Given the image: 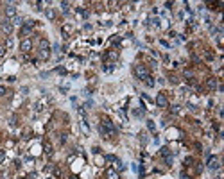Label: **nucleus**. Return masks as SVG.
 <instances>
[{
	"label": "nucleus",
	"mask_w": 224,
	"mask_h": 179,
	"mask_svg": "<svg viewBox=\"0 0 224 179\" xmlns=\"http://www.w3.org/2000/svg\"><path fill=\"white\" fill-rule=\"evenodd\" d=\"M147 127L151 129V131H156V125H154V122H152V120H149V122H147Z\"/></svg>",
	"instance_id": "27"
},
{
	"label": "nucleus",
	"mask_w": 224,
	"mask_h": 179,
	"mask_svg": "<svg viewBox=\"0 0 224 179\" xmlns=\"http://www.w3.org/2000/svg\"><path fill=\"white\" fill-rule=\"evenodd\" d=\"M52 172H54V176H56V177H61V170H59V167H52Z\"/></svg>",
	"instance_id": "23"
},
{
	"label": "nucleus",
	"mask_w": 224,
	"mask_h": 179,
	"mask_svg": "<svg viewBox=\"0 0 224 179\" xmlns=\"http://www.w3.org/2000/svg\"><path fill=\"white\" fill-rule=\"evenodd\" d=\"M5 47H7V49H11V47H13V39H9V38H7V41H5Z\"/></svg>",
	"instance_id": "33"
},
{
	"label": "nucleus",
	"mask_w": 224,
	"mask_h": 179,
	"mask_svg": "<svg viewBox=\"0 0 224 179\" xmlns=\"http://www.w3.org/2000/svg\"><path fill=\"white\" fill-rule=\"evenodd\" d=\"M144 83H145L147 86H154V83H156V81H154V79H152L151 75H147V77L144 79Z\"/></svg>",
	"instance_id": "16"
},
{
	"label": "nucleus",
	"mask_w": 224,
	"mask_h": 179,
	"mask_svg": "<svg viewBox=\"0 0 224 179\" xmlns=\"http://www.w3.org/2000/svg\"><path fill=\"white\" fill-rule=\"evenodd\" d=\"M0 31H2L4 32V34H11V32H13V23L9 22V20H4V22L2 23H0Z\"/></svg>",
	"instance_id": "3"
},
{
	"label": "nucleus",
	"mask_w": 224,
	"mask_h": 179,
	"mask_svg": "<svg viewBox=\"0 0 224 179\" xmlns=\"http://www.w3.org/2000/svg\"><path fill=\"white\" fill-rule=\"evenodd\" d=\"M61 9H63V13H68L70 11V4L68 2H61Z\"/></svg>",
	"instance_id": "19"
},
{
	"label": "nucleus",
	"mask_w": 224,
	"mask_h": 179,
	"mask_svg": "<svg viewBox=\"0 0 224 179\" xmlns=\"http://www.w3.org/2000/svg\"><path fill=\"white\" fill-rule=\"evenodd\" d=\"M171 113H172V115H178V113H179V106H172V108H171Z\"/></svg>",
	"instance_id": "25"
},
{
	"label": "nucleus",
	"mask_w": 224,
	"mask_h": 179,
	"mask_svg": "<svg viewBox=\"0 0 224 179\" xmlns=\"http://www.w3.org/2000/svg\"><path fill=\"white\" fill-rule=\"evenodd\" d=\"M83 129H84V132H88V131H90V127H88V124H86V120H83Z\"/></svg>",
	"instance_id": "32"
},
{
	"label": "nucleus",
	"mask_w": 224,
	"mask_h": 179,
	"mask_svg": "<svg viewBox=\"0 0 224 179\" xmlns=\"http://www.w3.org/2000/svg\"><path fill=\"white\" fill-rule=\"evenodd\" d=\"M5 54V45H0V57H4Z\"/></svg>",
	"instance_id": "31"
},
{
	"label": "nucleus",
	"mask_w": 224,
	"mask_h": 179,
	"mask_svg": "<svg viewBox=\"0 0 224 179\" xmlns=\"http://www.w3.org/2000/svg\"><path fill=\"white\" fill-rule=\"evenodd\" d=\"M20 179H25V177H20Z\"/></svg>",
	"instance_id": "36"
},
{
	"label": "nucleus",
	"mask_w": 224,
	"mask_h": 179,
	"mask_svg": "<svg viewBox=\"0 0 224 179\" xmlns=\"http://www.w3.org/2000/svg\"><path fill=\"white\" fill-rule=\"evenodd\" d=\"M4 11H5V16L11 18V20L16 16V7H15V4H7V5L4 7Z\"/></svg>",
	"instance_id": "5"
},
{
	"label": "nucleus",
	"mask_w": 224,
	"mask_h": 179,
	"mask_svg": "<svg viewBox=\"0 0 224 179\" xmlns=\"http://www.w3.org/2000/svg\"><path fill=\"white\" fill-rule=\"evenodd\" d=\"M183 75H185L187 79H190V81H192V77H194V74H192V70H185V72H183Z\"/></svg>",
	"instance_id": "21"
},
{
	"label": "nucleus",
	"mask_w": 224,
	"mask_h": 179,
	"mask_svg": "<svg viewBox=\"0 0 224 179\" xmlns=\"http://www.w3.org/2000/svg\"><path fill=\"white\" fill-rule=\"evenodd\" d=\"M11 23H16V25H18V23H22V18H20V16H15V18H13V22H11Z\"/></svg>",
	"instance_id": "29"
},
{
	"label": "nucleus",
	"mask_w": 224,
	"mask_h": 179,
	"mask_svg": "<svg viewBox=\"0 0 224 179\" xmlns=\"http://www.w3.org/2000/svg\"><path fill=\"white\" fill-rule=\"evenodd\" d=\"M161 156H165V158H169V156H171V150H169L167 147H163V149H161Z\"/></svg>",
	"instance_id": "24"
},
{
	"label": "nucleus",
	"mask_w": 224,
	"mask_h": 179,
	"mask_svg": "<svg viewBox=\"0 0 224 179\" xmlns=\"http://www.w3.org/2000/svg\"><path fill=\"white\" fill-rule=\"evenodd\" d=\"M117 57H118V52L117 50H111V52H108V54H106V59H111V61H115Z\"/></svg>",
	"instance_id": "13"
},
{
	"label": "nucleus",
	"mask_w": 224,
	"mask_h": 179,
	"mask_svg": "<svg viewBox=\"0 0 224 179\" xmlns=\"http://www.w3.org/2000/svg\"><path fill=\"white\" fill-rule=\"evenodd\" d=\"M25 27L32 29V27H34V22H32V20H27V22H25Z\"/></svg>",
	"instance_id": "28"
},
{
	"label": "nucleus",
	"mask_w": 224,
	"mask_h": 179,
	"mask_svg": "<svg viewBox=\"0 0 224 179\" xmlns=\"http://www.w3.org/2000/svg\"><path fill=\"white\" fill-rule=\"evenodd\" d=\"M134 74H136L138 79H142V81H144V79L149 75V70L145 68V65H136V66H134Z\"/></svg>",
	"instance_id": "2"
},
{
	"label": "nucleus",
	"mask_w": 224,
	"mask_h": 179,
	"mask_svg": "<svg viewBox=\"0 0 224 179\" xmlns=\"http://www.w3.org/2000/svg\"><path fill=\"white\" fill-rule=\"evenodd\" d=\"M31 49H32V41L29 38H25V39H22V43H20V50L23 52V54H27V52H31Z\"/></svg>",
	"instance_id": "4"
},
{
	"label": "nucleus",
	"mask_w": 224,
	"mask_h": 179,
	"mask_svg": "<svg viewBox=\"0 0 224 179\" xmlns=\"http://www.w3.org/2000/svg\"><path fill=\"white\" fill-rule=\"evenodd\" d=\"M106 177H108V179H120V177H118V172L115 170V168H108V170H106Z\"/></svg>",
	"instance_id": "10"
},
{
	"label": "nucleus",
	"mask_w": 224,
	"mask_h": 179,
	"mask_svg": "<svg viewBox=\"0 0 224 179\" xmlns=\"http://www.w3.org/2000/svg\"><path fill=\"white\" fill-rule=\"evenodd\" d=\"M208 168L210 170H217V168H219V160H217L215 156L208 158Z\"/></svg>",
	"instance_id": "8"
},
{
	"label": "nucleus",
	"mask_w": 224,
	"mask_h": 179,
	"mask_svg": "<svg viewBox=\"0 0 224 179\" xmlns=\"http://www.w3.org/2000/svg\"><path fill=\"white\" fill-rule=\"evenodd\" d=\"M5 93H7V90H5V86H0V97H4Z\"/></svg>",
	"instance_id": "30"
},
{
	"label": "nucleus",
	"mask_w": 224,
	"mask_h": 179,
	"mask_svg": "<svg viewBox=\"0 0 224 179\" xmlns=\"http://www.w3.org/2000/svg\"><path fill=\"white\" fill-rule=\"evenodd\" d=\"M43 150H45V154L50 156V154H52V145H50V143H45V145H43Z\"/></svg>",
	"instance_id": "17"
},
{
	"label": "nucleus",
	"mask_w": 224,
	"mask_h": 179,
	"mask_svg": "<svg viewBox=\"0 0 224 179\" xmlns=\"http://www.w3.org/2000/svg\"><path fill=\"white\" fill-rule=\"evenodd\" d=\"M45 15H47V18H49V20H54V16H56V13H54L52 9H47V11H45Z\"/></svg>",
	"instance_id": "20"
},
{
	"label": "nucleus",
	"mask_w": 224,
	"mask_h": 179,
	"mask_svg": "<svg viewBox=\"0 0 224 179\" xmlns=\"http://www.w3.org/2000/svg\"><path fill=\"white\" fill-rule=\"evenodd\" d=\"M169 79H171V83H172V84H178V83H179V77H176V75H171Z\"/></svg>",
	"instance_id": "26"
},
{
	"label": "nucleus",
	"mask_w": 224,
	"mask_h": 179,
	"mask_svg": "<svg viewBox=\"0 0 224 179\" xmlns=\"http://www.w3.org/2000/svg\"><path fill=\"white\" fill-rule=\"evenodd\" d=\"M29 34H31V29H29V27H22V31H20V36H25V38H27Z\"/></svg>",
	"instance_id": "18"
},
{
	"label": "nucleus",
	"mask_w": 224,
	"mask_h": 179,
	"mask_svg": "<svg viewBox=\"0 0 224 179\" xmlns=\"http://www.w3.org/2000/svg\"><path fill=\"white\" fill-rule=\"evenodd\" d=\"M106 160H108V161H111V163H115V165L120 161L118 158H117V156H113V154H108V156H106Z\"/></svg>",
	"instance_id": "15"
},
{
	"label": "nucleus",
	"mask_w": 224,
	"mask_h": 179,
	"mask_svg": "<svg viewBox=\"0 0 224 179\" xmlns=\"http://www.w3.org/2000/svg\"><path fill=\"white\" fill-rule=\"evenodd\" d=\"M11 124H13V125L16 124V115H13V116H11Z\"/></svg>",
	"instance_id": "35"
},
{
	"label": "nucleus",
	"mask_w": 224,
	"mask_h": 179,
	"mask_svg": "<svg viewBox=\"0 0 224 179\" xmlns=\"http://www.w3.org/2000/svg\"><path fill=\"white\" fill-rule=\"evenodd\" d=\"M49 179H54V177H49Z\"/></svg>",
	"instance_id": "37"
},
{
	"label": "nucleus",
	"mask_w": 224,
	"mask_h": 179,
	"mask_svg": "<svg viewBox=\"0 0 224 179\" xmlns=\"http://www.w3.org/2000/svg\"><path fill=\"white\" fill-rule=\"evenodd\" d=\"M34 9L36 11H43V2H34Z\"/></svg>",
	"instance_id": "22"
},
{
	"label": "nucleus",
	"mask_w": 224,
	"mask_h": 179,
	"mask_svg": "<svg viewBox=\"0 0 224 179\" xmlns=\"http://www.w3.org/2000/svg\"><path fill=\"white\" fill-rule=\"evenodd\" d=\"M47 106H49V98H47V97H43L41 98V100H38L36 102V106H34V109L38 111V113H41V111L47 108Z\"/></svg>",
	"instance_id": "6"
},
{
	"label": "nucleus",
	"mask_w": 224,
	"mask_h": 179,
	"mask_svg": "<svg viewBox=\"0 0 224 179\" xmlns=\"http://www.w3.org/2000/svg\"><path fill=\"white\" fill-rule=\"evenodd\" d=\"M206 86H208L210 90H217V88H219V84H217V79H215V77H208V79H206Z\"/></svg>",
	"instance_id": "9"
},
{
	"label": "nucleus",
	"mask_w": 224,
	"mask_h": 179,
	"mask_svg": "<svg viewBox=\"0 0 224 179\" xmlns=\"http://www.w3.org/2000/svg\"><path fill=\"white\" fill-rule=\"evenodd\" d=\"M104 127V131L108 132V136H115L117 134V129H115V125H113V122L110 120V118H106V116H102V124H100Z\"/></svg>",
	"instance_id": "1"
},
{
	"label": "nucleus",
	"mask_w": 224,
	"mask_h": 179,
	"mask_svg": "<svg viewBox=\"0 0 224 179\" xmlns=\"http://www.w3.org/2000/svg\"><path fill=\"white\" fill-rule=\"evenodd\" d=\"M49 57H50V49H39V59L47 61Z\"/></svg>",
	"instance_id": "11"
},
{
	"label": "nucleus",
	"mask_w": 224,
	"mask_h": 179,
	"mask_svg": "<svg viewBox=\"0 0 224 179\" xmlns=\"http://www.w3.org/2000/svg\"><path fill=\"white\" fill-rule=\"evenodd\" d=\"M39 49H50V43H49V39H45V38H41V39H39Z\"/></svg>",
	"instance_id": "14"
},
{
	"label": "nucleus",
	"mask_w": 224,
	"mask_h": 179,
	"mask_svg": "<svg viewBox=\"0 0 224 179\" xmlns=\"http://www.w3.org/2000/svg\"><path fill=\"white\" fill-rule=\"evenodd\" d=\"M72 31H74L72 25H63V29H61V32H63V38L66 39V38H68V36L72 34Z\"/></svg>",
	"instance_id": "12"
},
{
	"label": "nucleus",
	"mask_w": 224,
	"mask_h": 179,
	"mask_svg": "<svg viewBox=\"0 0 224 179\" xmlns=\"http://www.w3.org/2000/svg\"><path fill=\"white\" fill-rule=\"evenodd\" d=\"M156 104H158L160 108H167V106H169V100H167L165 93H158V97H156Z\"/></svg>",
	"instance_id": "7"
},
{
	"label": "nucleus",
	"mask_w": 224,
	"mask_h": 179,
	"mask_svg": "<svg viewBox=\"0 0 224 179\" xmlns=\"http://www.w3.org/2000/svg\"><path fill=\"white\" fill-rule=\"evenodd\" d=\"M59 142H61V143H65V142H66V134H61V138H59Z\"/></svg>",
	"instance_id": "34"
}]
</instances>
